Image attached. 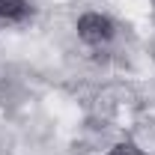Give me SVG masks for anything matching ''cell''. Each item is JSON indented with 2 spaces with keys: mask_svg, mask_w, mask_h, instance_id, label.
<instances>
[{
  "mask_svg": "<svg viewBox=\"0 0 155 155\" xmlns=\"http://www.w3.org/2000/svg\"><path fill=\"white\" fill-rule=\"evenodd\" d=\"M78 33H81L84 42H90V45H101V42H107V39L114 36V24L104 18V15L90 12V15H84V18L78 21Z\"/></svg>",
  "mask_w": 155,
  "mask_h": 155,
  "instance_id": "6da1fadb",
  "label": "cell"
},
{
  "mask_svg": "<svg viewBox=\"0 0 155 155\" xmlns=\"http://www.w3.org/2000/svg\"><path fill=\"white\" fill-rule=\"evenodd\" d=\"M27 12L24 0H0V18H21Z\"/></svg>",
  "mask_w": 155,
  "mask_h": 155,
  "instance_id": "7a4b0ae2",
  "label": "cell"
},
{
  "mask_svg": "<svg viewBox=\"0 0 155 155\" xmlns=\"http://www.w3.org/2000/svg\"><path fill=\"white\" fill-rule=\"evenodd\" d=\"M107 155H140V149L131 146V143H119V146H114Z\"/></svg>",
  "mask_w": 155,
  "mask_h": 155,
  "instance_id": "3957f363",
  "label": "cell"
}]
</instances>
